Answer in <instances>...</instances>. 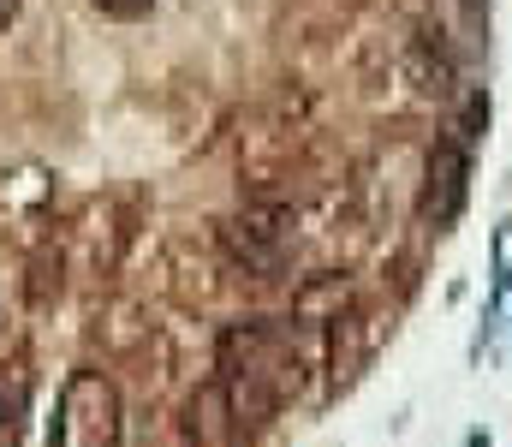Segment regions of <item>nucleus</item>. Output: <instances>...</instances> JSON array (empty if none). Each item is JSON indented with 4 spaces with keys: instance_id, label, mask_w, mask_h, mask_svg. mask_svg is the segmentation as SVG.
Here are the masks:
<instances>
[{
    "instance_id": "1",
    "label": "nucleus",
    "mask_w": 512,
    "mask_h": 447,
    "mask_svg": "<svg viewBox=\"0 0 512 447\" xmlns=\"http://www.w3.org/2000/svg\"><path fill=\"white\" fill-rule=\"evenodd\" d=\"M298 221H304L298 203H286V197H251L245 209H233V215L215 221V245H221V257L239 275H251L256 287H268V281H286V269H292Z\"/></svg>"
},
{
    "instance_id": "2",
    "label": "nucleus",
    "mask_w": 512,
    "mask_h": 447,
    "mask_svg": "<svg viewBox=\"0 0 512 447\" xmlns=\"http://www.w3.org/2000/svg\"><path fill=\"white\" fill-rule=\"evenodd\" d=\"M126 442V400L120 382L96 364H78L60 376L54 394V418H48V442L42 447H120Z\"/></svg>"
},
{
    "instance_id": "3",
    "label": "nucleus",
    "mask_w": 512,
    "mask_h": 447,
    "mask_svg": "<svg viewBox=\"0 0 512 447\" xmlns=\"http://www.w3.org/2000/svg\"><path fill=\"white\" fill-rule=\"evenodd\" d=\"M358 310V287L346 269H316V275H298L292 281V298H286V322L298 328H340L346 316Z\"/></svg>"
},
{
    "instance_id": "4",
    "label": "nucleus",
    "mask_w": 512,
    "mask_h": 447,
    "mask_svg": "<svg viewBox=\"0 0 512 447\" xmlns=\"http://www.w3.org/2000/svg\"><path fill=\"white\" fill-rule=\"evenodd\" d=\"M393 78H399L417 102H447V96H453V84H459V66H453L447 42L423 30V36H411V42L393 54Z\"/></svg>"
},
{
    "instance_id": "5",
    "label": "nucleus",
    "mask_w": 512,
    "mask_h": 447,
    "mask_svg": "<svg viewBox=\"0 0 512 447\" xmlns=\"http://www.w3.org/2000/svg\"><path fill=\"white\" fill-rule=\"evenodd\" d=\"M465 179H471V149L459 144V138H441L435 155H429V173H423V197H417L423 221L447 227L465 209Z\"/></svg>"
},
{
    "instance_id": "6",
    "label": "nucleus",
    "mask_w": 512,
    "mask_h": 447,
    "mask_svg": "<svg viewBox=\"0 0 512 447\" xmlns=\"http://www.w3.org/2000/svg\"><path fill=\"white\" fill-rule=\"evenodd\" d=\"M72 287V263H66V251L60 245H36L30 257H24V275H18V298H24V310L30 316H54L60 310V298Z\"/></svg>"
},
{
    "instance_id": "7",
    "label": "nucleus",
    "mask_w": 512,
    "mask_h": 447,
    "mask_svg": "<svg viewBox=\"0 0 512 447\" xmlns=\"http://www.w3.org/2000/svg\"><path fill=\"white\" fill-rule=\"evenodd\" d=\"M24 412H30L24 370H0V442H18V430H24Z\"/></svg>"
},
{
    "instance_id": "8",
    "label": "nucleus",
    "mask_w": 512,
    "mask_h": 447,
    "mask_svg": "<svg viewBox=\"0 0 512 447\" xmlns=\"http://www.w3.org/2000/svg\"><path fill=\"white\" fill-rule=\"evenodd\" d=\"M96 6H102V12H108V18H143V12H149V6H155V0H96Z\"/></svg>"
},
{
    "instance_id": "9",
    "label": "nucleus",
    "mask_w": 512,
    "mask_h": 447,
    "mask_svg": "<svg viewBox=\"0 0 512 447\" xmlns=\"http://www.w3.org/2000/svg\"><path fill=\"white\" fill-rule=\"evenodd\" d=\"M12 18H18V0H0V30H6Z\"/></svg>"
},
{
    "instance_id": "10",
    "label": "nucleus",
    "mask_w": 512,
    "mask_h": 447,
    "mask_svg": "<svg viewBox=\"0 0 512 447\" xmlns=\"http://www.w3.org/2000/svg\"><path fill=\"white\" fill-rule=\"evenodd\" d=\"M465 447H489V430H471V436H465Z\"/></svg>"
},
{
    "instance_id": "11",
    "label": "nucleus",
    "mask_w": 512,
    "mask_h": 447,
    "mask_svg": "<svg viewBox=\"0 0 512 447\" xmlns=\"http://www.w3.org/2000/svg\"><path fill=\"white\" fill-rule=\"evenodd\" d=\"M0 447H12V442H0Z\"/></svg>"
}]
</instances>
